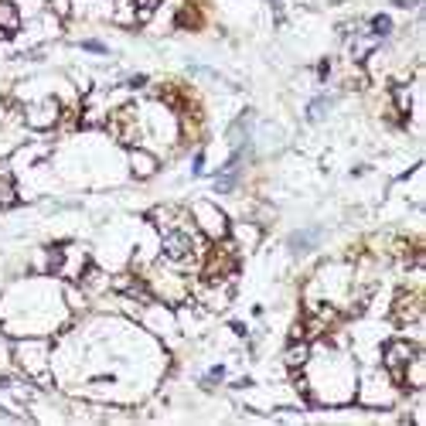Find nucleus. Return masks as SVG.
<instances>
[{"mask_svg":"<svg viewBox=\"0 0 426 426\" xmlns=\"http://www.w3.org/2000/svg\"><path fill=\"white\" fill-rule=\"evenodd\" d=\"M161 249H164V262L174 269H188L198 262V249H194V232L191 229H168L161 232Z\"/></svg>","mask_w":426,"mask_h":426,"instance_id":"f03ea898","label":"nucleus"},{"mask_svg":"<svg viewBox=\"0 0 426 426\" xmlns=\"http://www.w3.org/2000/svg\"><path fill=\"white\" fill-rule=\"evenodd\" d=\"M311 341H304V338H293V344L283 351V361H287V368L290 372H304V365L311 361Z\"/></svg>","mask_w":426,"mask_h":426,"instance_id":"ddd939ff","label":"nucleus"},{"mask_svg":"<svg viewBox=\"0 0 426 426\" xmlns=\"http://www.w3.org/2000/svg\"><path fill=\"white\" fill-rule=\"evenodd\" d=\"M116 24H126V27L140 24V17H137V7H133V0H126V3H120V7H116Z\"/></svg>","mask_w":426,"mask_h":426,"instance_id":"dca6fc26","label":"nucleus"},{"mask_svg":"<svg viewBox=\"0 0 426 426\" xmlns=\"http://www.w3.org/2000/svg\"><path fill=\"white\" fill-rule=\"evenodd\" d=\"M328 76H331V62L324 58V62L317 65V79H328Z\"/></svg>","mask_w":426,"mask_h":426,"instance_id":"b1692460","label":"nucleus"},{"mask_svg":"<svg viewBox=\"0 0 426 426\" xmlns=\"http://www.w3.org/2000/svg\"><path fill=\"white\" fill-rule=\"evenodd\" d=\"M150 283V293H154V300L161 297V300H168V304H177V300H184L188 297V290H184V280L177 276V269L164 262L161 269H154V276L147 280Z\"/></svg>","mask_w":426,"mask_h":426,"instance_id":"39448f33","label":"nucleus"},{"mask_svg":"<svg viewBox=\"0 0 426 426\" xmlns=\"http://www.w3.org/2000/svg\"><path fill=\"white\" fill-rule=\"evenodd\" d=\"M10 358H14V365H17L27 379L48 382V358H52V344H48L45 338H21V341H14Z\"/></svg>","mask_w":426,"mask_h":426,"instance_id":"f257e3e1","label":"nucleus"},{"mask_svg":"<svg viewBox=\"0 0 426 426\" xmlns=\"http://www.w3.org/2000/svg\"><path fill=\"white\" fill-rule=\"evenodd\" d=\"M24 123L31 130H52L62 123V102L58 99H38V102H27L24 106Z\"/></svg>","mask_w":426,"mask_h":426,"instance_id":"0eeeda50","label":"nucleus"},{"mask_svg":"<svg viewBox=\"0 0 426 426\" xmlns=\"http://www.w3.org/2000/svg\"><path fill=\"white\" fill-rule=\"evenodd\" d=\"M191 170H194V174H201V170H205V154H194V164H191Z\"/></svg>","mask_w":426,"mask_h":426,"instance_id":"393cba45","label":"nucleus"},{"mask_svg":"<svg viewBox=\"0 0 426 426\" xmlns=\"http://www.w3.org/2000/svg\"><path fill=\"white\" fill-rule=\"evenodd\" d=\"M191 218H194V229H201V236L208 243H218V239H229V218L218 205L212 201H198L191 208Z\"/></svg>","mask_w":426,"mask_h":426,"instance_id":"7ed1b4c3","label":"nucleus"},{"mask_svg":"<svg viewBox=\"0 0 426 426\" xmlns=\"http://www.w3.org/2000/svg\"><path fill=\"white\" fill-rule=\"evenodd\" d=\"M130 85H133V89H144V85H147V79H144V76H133V79H130Z\"/></svg>","mask_w":426,"mask_h":426,"instance_id":"a878e982","label":"nucleus"},{"mask_svg":"<svg viewBox=\"0 0 426 426\" xmlns=\"http://www.w3.org/2000/svg\"><path fill=\"white\" fill-rule=\"evenodd\" d=\"M426 385V355L423 348L406 361V368H403V375H399V389H406V392H420Z\"/></svg>","mask_w":426,"mask_h":426,"instance_id":"9b49d317","label":"nucleus"},{"mask_svg":"<svg viewBox=\"0 0 426 426\" xmlns=\"http://www.w3.org/2000/svg\"><path fill=\"white\" fill-rule=\"evenodd\" d=\"M109 287H113L116 293H123V297H133V300H140V304H154L150 283H147V280H140V276H133V273H123V276L109 280Z\"/></svg>","mask_w":426,"mask_h":426,"instance_id":"9d476101","label":"nucleus"},{"mask_svg":"<svg viewBox=\"0 0 426 426\" xmlns=\"http://www.w3.org/2000/svg\"><path fill=\"white\" fill-rule=\"evenodd\" d=\"M109 133L120 140V144H137V137H140V123H137V109L133 106H123V109H116L113 116H109Z\"/></svg>","mask_w":426,"mask_h":426,"instance_id":"1a4fd4ad","label":"nucleus"},{"mask_svg":"<svg viewBox=\"0 0 426 426\" xmlns=\"http://www.w3.org/2000/svg\"><path fill=\"white\" fill-rule=\"evenodd\" d=\"M328 106H331V99H328V96H321V99H314V102L307 106V120H321V116L328 113Z\"/></svg>","mask_w":426,"mask_h":426,"instance_id":"6ab92c4d","label":"nucleus"},{"mask_svg":"<svg viewBox=\"0 0 426 426\" xmlns=\"http://www.w3.org/2000/svg\"><path fill=\"white\" fill-rule=\"evenodd\" d=\"M177 24H184V27H198V14L188 7L184 14H177Z\"/></svg>","mask_w":426,"mask_h":426,"instance_id":"412c9836","label":"nucleus"},{"mask_svg":"<svg viewBox=\"0 0 426 426\" xmlns=\"http://www.w3.org/2000/svg\"><path fill=\"white\" fill-rule=\"evenodd\" d=\"M126 161H130V170H133V177H154L157 174V157L150 154V150H144V147H130V154H126Z\"/></svg>","mask_w":426,"mask_h":426,"instance_id":"f8f14e48","label":"nucleus"},{"mask_svg":"<svg viewBox=\"0 0 426 426\" xmlns=\"http://www.w3.org/2000/svg\"><path fill=\"white\" fill-rule=\"evenodd\" d=\"M52 7H55L58 17H69V7H72V3H69V0H52Z\"/></svg>","mask_w":426,"mask_h":426,"instance_id":"4be33fe9","label":"nucleus"},{"mask_svg":"<svg viewBox=\"0 0 426 426\" xmlns=\"http://www.w3.org/2000/svg\"><path fill=\"white\" fill-rule=\"evenodd\" d=\"M21 24H24V14L17 0H0V34H17Z\"/></svg>","mask_w":426,"mask_h":426,"instance_id":"4468645a","label":"nucleus"},{"mask_svg":"<svg viewBox=\"0 0 426 426\" xmlns=\"http://www.w3.org/2000/svg\"><path fill=\"white\" fill-rule=\"evenodd\" d=\"M222 379H225V365H215V368L205 375V382H201V385H205V389H212V385H215V382H222Z\"/></svg>","mask_w":426,"mask_h":426,"instance_id":"aec40b11","label":"nucleus"},{"mask_svg":"<svg viewBox=\"0 0 426 426\" xmlns=\"http://www.w3.org/2000/svg\"><path fill=\"white\" fill-rule=\"evenodd\" d=\"M85 52H96V55H106V45L102 41H82Z\"/></svg>","mask_w":426,"mask_h":426,"instance_id":"5701e85b","label":"nucleus"},{"mask_svg":"<svg viewBox=\"0 0 426 426\" xmlns=\"http://www.w3.org/2000/svg\"><path fill=\"white\" fill-rule=\"evenodd\" d=\"M416 351H420V344H416V341H406V338L385 341V348H382V368L389 372V379H392L396 385H399V375H403L406 361H410Z\"/></svg>","mask_w":426,"mask_h":426,"instance_id":"423d86ee","label":"nucleus"},{"mask_svg":"<svg viewBox=\"0 0 426 426\" xmlns=\"http://www.w3.org/2000/svg\"><path fill=\"white\" fill-rule=\"evenodd\" d=\"M392 321L410 328V324H420L423 321V290L410 287V290H399V297L392 300Z\"/></svg>","mask_w":426,"mask_h":426,"instance_id":"6e6552de","label":"nucleus"},{"mask_svg":"<svg viewBox=\"0 0 426 426\" xmlns=\"http://www.w3.org/2000/svg\"><path fill=\"white\" fill-rule=\"evenodd\" d=\"M396 392H399V385L389 379L385 368L382 372H368L361 379V403L365 406H392L396 403Z\"/></svg>","mask_w":426,"mask_h":426,"instance_id":"20e7f679","label":"nucleus"},{"mask_svg":"<svg viewBox=\"0 0 426 426\" xmlns=\"http://www.w3.org/2000/svg\"><path fill=\"white\" fill-rule=\"evenodd\" d=\"M396 7H420V0H392Z\"/></svg>","mask_w":426,"mask_h":426,"instance_id":"bb28decb","label":"nucleus"},{"mask_svg":"<svg viewBox=\"0 0 426 426\" xmlns=\"http://www.w3.org/2000/svg\"><path fill=\"white\" fill-rule=\"evenodd\" d=\"M372 34H375V38H385V34H392V17H385V14L372 17Z\"/></svg>","mask_w":426,"mask_h":426,"instance_id":"a211bd4d","label":"nucleus"},{"mask_svg":"<svg viewBox=\"0 0 426 426\" xmlns=\"http://www.w3.org/2000/svg\"><path fill=\"white\" fill-rule=\"evenodd\" d=\"M232 232V243H236V249H249L259 243V225H236V229H229Z\"/></svg>","mask_w":426,"mask_h":426,"instance_id":"2eb2a0df","label":"nucleus"},{"mask_svg":"<svg viewBox=\"0 0 426 426\" xmlns=\"http://www.w3.org/2000/svg\"><path fill=\"white\" fill-rule=\"evenodd\" d=\"M314 243H317V232H314V229H311V232H297V236L290 239V249H293V253H307Z\"/></svg>","mask_w":426,"mask_h":426,"instance_id":"f3484780","label":"nucleus"}]
</instances>
